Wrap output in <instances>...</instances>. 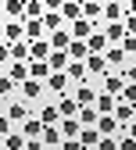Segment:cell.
Returning a JSON list of instances; mask_svg holds the SVG:
<instances>
[{"label":"cell","instance_id":"6da1fadb","mask_svg":"<svg viewBox=\"0 0 136 150\" xmlns=\"http://www.w3.org/2000/svg\"><path fill=\"white\" fill-rule=\"evenodd\" d=\"M104 89L118 97V93L125 89V75H122V71H104Z\"/></svg>","mask_w":136,"mask_h":150},{"label":"cell","instance_id":"7a4b0ae2","mask_svg":"<svg viewBox=\"0 0 136 150\" xmlns=\"http://www.w3.org/2000/svg\"><path fill=\"white\" fill-rule=\"evenodd\" d=\"M4 40H7V43L25 40V22H22V18H18V22H4Z\"/></svg>","mask_w":136,"mask_h":150},{"label":"cell","instance_id":"3957f363","mask_svg":"<svg viewBox=\"0 0 136 150\" xmlns=\"http://www.w3.org/2000/svg\"><path fill=\"white\" fill-rule=\"evenodd\" d=\"M68 82H72L68 71H50V75H47V89H50V93H65Z\"/></svg>","mask_w":136,"mask_h":150},{"label":"cell","instance_id":"277c9868","mask_svg":"<svg viewBox=\"0 0 136 150\" xmlns=\"http://www.w3.org/2000/svg\"><path fill=\"white\" fill-rule=\"evenodd\" d=\"M54 68H50V61L47 57H36V61H29V79H43L47 82V75H50Z\"/></svg>","mask_w":136,"mask_h":150},{"label":"cell","instance_id":"5b68a950","mask_svg":"<svg viewBox=\"0 0 136 150\" xmlns=\"http://www.w3.org/2000/svg\"><path fill=\"white\" fill-rule=\"evenodd\" d=\"M115 118H118V125H129V122L136 118V104H129V100H118V104H115Z\"/></svg>","mask_w":136,"mask_h":150},{"label":"cell","instance_id":"8992f818","mask_svg":"<svg viewBox=\"0 0 136 150\" xmlns=\"http://www.w3.org/2000/svg\"><path fill=\"white\" fill-rule=\"evenodd\" d=\"M57 111H61V118L79 115V100H75V97H68V93H57Z\"/></svg>","mask_w":136,"mask_h":150},{"label":"cell","instance_id":"52a82bcc","mask_svg":"<svg viewBox=\"0 0 136 150\" xmlns=\"http://www.w3.org/2000/svg\"><path fill=\"white\" fill-rule=\"evenodd\" d=\"M125 18V4L118 0H104V22H122Z\"/></svg>","mask_w":136,"mask_h":150},{"label":"cell","instance_id":"ba28073f","mask_svg":"<svg viewBox=\"0 0 136 150\" xmlns=\"http://www.w3.org/2000/svg\"><path fill=\"white\" fill-rule=\"evenodd\" d=\"M90 32H93V22H90L86 14L72 22V40H90Z\"/></svg>","mask_w":136,"mask_h":150},{"label":"cell","instance_id":"9c48e42d","mask_svg":"<svg viewBox=\"0 0 136 150\" xmlns=\"http://www.w3.org/2000/svg\"><path fill=\"white\" fill-rule=\"evenodd\" d=\"M50 40H29V61H36V57H50Z\"/></svg>","mask_w":136,"mask_h":150},{"label":"cell","instance_id":"30bf717a","mask_svg":"<svg viewBox=\"0 0 136 150\" xmlns=\"http://www.w3.org/2000/svg\"><path fill=\"white\" fill-rule=\"evenodd\" d=\"M61 143H65L61 125H43V146H61Z\"/></svg>","mask_w":136,"mask_h":150},{"label":"cell","instance_id":"8fae6325","mask_svg":"<svg viewBox=\"0 0 136 150\" xmlns=\"http://www.w3.org/2000/svg\"><path fill=\"white\" fill-rule=\"evenodd\" d=\"M43 79H25L22 82V100H36V97H40V93H43Z\"/></svg>","mask_w":136,"mask_h":150},{"label":"cell","instance_id":"7c38bea8","mask_svg":"<svg viewBox=\"0 0 136 150\" xmlns=\"http://www.w3.org/2000/svg\"><path fill=\"white\" fill-rule=\"evenodd\" d=\"M43 32H47L43 18H25V40H43Z\"/></svg>","mask_w":136,"mask_h":150},{"label":"cell","instance_id":"4fadbf2b","mask_svg":"<svg viewBox=\"0 0 136 150\" xmlns=\"http://www.w3.org/2000/svg\"><path fill=\"white\" fill-rule=\"evenodd\" d=\"M93 104H97V111H100V115H115V104H118V97L104 89V93H100V97H97Z\"/></svg>","mask_w":136,"mask_h":150},{"label":"cell","instance_id":"5bb4252c","mask_svg":"<svg viewBox=\"0 0 136 150\" xmlns=\"http://www.w3.org/2000/svg\"><path fill=\"white\" fill-rule=\"evenodd\" d=\"M68 43H72V29H54L50 32V47L54 50H68Z\"/></svg>","mask_w":136,"mask_h":150},{"label":"cell","instance_id":"9a60e30c","mask_svg":"<svg viewBox=\"0 0 136 150\" xmlns=\"http://www.w3.org/2000/svg\"><path fill=\"white\" fill-rule=\"evenodd\" d=\"M7 75H11L18 86H22V82L29 79V61H11V64H7Z\"/></svg>","mask_w":136,"mask_h":150},{"label":"cell","instance_id":"2e32d148","mask_svg":"<svg viewBox=\"0 0 136 150\" xmlns=\"http://www.w3.org/2000/svg\"><path fill=\"white\" fill-rule=\"evenodd\" d=\"M86 68H90L93 75H104L111 64H108V57H104V54H86Z\"/></svg>","mask_w":136,"mask_h":150},{"label":"cell","instance_id":"e0dca14e","mask_svg":"<svg viewBox=\"0 0 136 150\" xmlns=\"http://www.w3.org/2000/svg\"><path fill=\"white\" fill-rule=\"evenodd\" d=\"M68 79L72 82H86V75H90V68H86V61H68Z\"/></svg>","mask_w":136,"mask_h":150},{"label":"cell","instance_id":"ac0fdd59","mask_svg":"<svg viewBox=\"0 0 136 150\" xmlns=\"http://www.w3.org/2000/svg\"><path fill=\"white\" fill-rule=\"evenodd\" d=\"M47 61H50V68H54V71H65V68H68V61H72V54H68V50H50V57H47Z\"/></svg>","mask_w":136,"mask_h":150},{"label":"cell","instance_id":"d6986e66","mask_svg":"<svg viewBox=\"0 0 136 150\" xmlns=\"http://www.w3.org/2000/svg\"><path fill=\"white\" fill-rule=\"evenodd\" d=\"M97 129H100V136H115L118 132V118L115 115H100L97 118Z\"/></svg>","mask_w":136,"mask_h":150},{"label":"cell","instance_id":"ffe728a7","mask_svg":"<svg viewBox=\"0 0 136 150\" xmlns=\"http://www.w3.org/2000/svg\"><path fill=\"white\" fill-rule=\"evenodd\" d=\"M108 43H111V40H108L104 32H90V40H86L90 54H104V50H108Z\"/></svg>","mask_w":136,"mask_h":150},{"label":"cell","instance_id":"44dd1931","mask_svg":"<svg viewBox=\"0 0 136 150\" xmlns=\"http://www.w3.org/2000/svg\"><path fill=\"white\" fill-rule=\"evenodd\" d=\"M25 143H29V136L22 132V129H18V132H7V136H4V150H22Z\"/></svg>","mask_w":136,"mask_h":150},{"label":"cell","instance_id":"7402d4cb","mask_svg":"<svg viewBox=\"0 0 136 150\" xmlns=\"http://www.w3.org/2000/svg\"><path fill=\"white\" fill-rule=\"evenodd\" d=\"M104 57H108V64L115 68V64H122V61L129 57V54H125V47H122V43H118V47H111V43H108V50H104Z\"/></svg>","mask_w":136,"mask_h":150},{"label":"cell","instance_id":"603a6c76","mask_svg":"<svg viewBox=\"0 0 136 150\" xmlns=\"http://www.w3.org/2000/svg\"><path fill=\"white\" fill-rule=\"evenodd\" d=\"M57 125H61V132H65V136H79V129H83L79 115H68V118H61Z\"/></svg>","mask_w":136,"mask_h":150},{"label":"cell","instance_id":"cb8c5ba5","mask_svg":"<svg viewBox=\"0 0 136 150\" xmlns=\"http://www.w3.org/2000/svg\"><path fill=\"white\" fill-rule=\"evenodd\" d=\"M83 14L90 22H97V18H104V4L100 0H83Z\"/></svg>","mask_w":136,"mask_h":150},{"label":"cell","instance_id":"d4e9b609","mask_svg":"<svg viewBox=\"0 0 136 150\" xmlns=\"http://www.w3.org/2000/svg\"><path fill=\"white\" fill-rule=\"evenodd\" d=\"M61 14H65V22H75V18H83V4H79V0H65Z\"/></svg>","mask_w":136,"mask_h":150},{"label":"cell","instance_id":"484cf974","mask_svg":"<svg viewBox=\"0 0 136 150\" xmlns=\"http://www.w3.org/2000/svg\"><path fill=\"white\" fill-rule=\"evenodd\" d=\"M104 36H108L111 43H122V40H125V22H108Z\"/></svg>","mask_w":136,"mask_h":150},{"label":"cell","instance_id":"4316f807","mask_svg":"<svg viewBox=\"0 0 136 150\" xmlns=\"http://www.w3.org/2000/svg\"><path fill=\"white\" fill-rule=\"evenodd\" d=\"M43 25H47V32L65 29V14H61V11H47V14H43Z\"/></svg>","mask_w":136,"mask_h":150},{"label":"cell","instance_id":"83f0119b","mask_svg":"<svg viewBox=\"0 0 136 150\" xmlns=\"http://www.w3.org/2000/svg\"><path fill=\"white\" fill-rule=\"evenodd\" d=\"M43 125H47L43 118H25V122H22V132H25V136H43Z\"/></svg>","mask_w":136,"mask_h":150},{"label":"cell","instance_id":"f1b7e54d","mask_svg":"<svg viewBox=\"0 0 136 150\" xmlns=\"http://www.w3.org/2000/svg\"><path fill=\"white\" fill-rule=\"evenodd\" d=\"M68 54H72V61H86V54H90L86 40H72L68 43Z\"/></svg>","mask_w":136,"mask_h":150},{"label":"cell","instance_id":"f546056e","mask_svg":"<svg viewBox=\"0 0 136 150\" xmlns=\"http://www.w3.org/2000/svg\"><path fill=\"white\" fill-rule=\"evenodd\" d=\"M40 118H43L47 125H57V122H61V111H57V104H43V107H40Z\"/></svg>","mask_w":136,"mask_h":150},{"label":"cell","instance_id":"4dcf8cb0","mask_svg":"<svg viewBox=\"0 0 136 150\" xmlns=\"http://www.w3.org/2000/svg\"><path fill=\"white\" fill-rule=\"evenodd\" d=\"M25 104H29V100H25ZM25 104H22V100H14V104L7 107V115H11V122H25V118H29V107H25Z\"/></svg>","mask_w":136,"mask_h":150},{"label":"cell","instance_id":"1f68e13d","mask_svg":"<svg viewBox=\"0 0 136 150\" xmlns=\"http://www.w3.org/2000/svg\"><path fill=\"white\" fill-rule=\"evenodd\" d=\"M11 61H29V40L11 43Z\"/></svg>","mask_w":136,"mask_h":150},{"label":"cell","instance_id":"d6a6232c","mask_svg":"<svg viewBox=\"0 0 136 150\" xmlns=\"http://www.w3.org/2000/svg\"><path fill=\"white\" fill-rule=\"evenodd\" d=\"M47 7H43V0H25V18H43ZM22 18V22H25Z\"/></svg>","mask_w":136,"mask_h":150},{"label":"cell","instance_id":"836d02e7","mask_svg":"<svg viewBox=\"0 0 136 150\" xmlns=\"http://www.w3.org/2000/svg\"><path fill=\"white\" fill-rule=\"evenodd\" d=\"M7 18H25V0H4Z\"/></svg>","mask_w":136,"mask_h":150},{"label":"cell","instance_id":"e575fe53","mask_svg":"<svg viewBox=\"0 0 136 150\" xmlns=\"http://www.w3.org/2000/svg\"><path fill=\"white\" fill-rule=\"evenodd\" d=\"M75 100H79V107H83V104H93V100H97V93H93V86L79 82V89H75Z\"/></svg>","mask_w":136,"mask_h":150},{"label":"cell","instance_id":"d590c367","mask_svg":"<svg viewBox=\"0 0 136 150\" xmlns=\"http://www.w3.org/2000/svg\"><path fill=\"white\" fill-rule=\"evenodd\" d=\"M14 86H18V82L11 79V75H7V71H0V97H11Z\"/></svg>","mask_w":136,"mask_h":150},{"label":"cell","instance_id":"8d00e7d4","mask_svg":"<svg viewBox=\"0 0 136 150\" xmlns=\"http://www.w3.org/2000/svg\"><path fill=\"white\" fill-rule=\"evenodd\" d=\"M118 100H129V104H136V82H125V89L118 93Z\"/></svg>","mask_w":136,"mask_h":150},{"label":"cell","instance_id":"74e56055","mask_svg":"<svg viewBox=\"0 0 136 150\" xmlns=\"http://www.w3.org/2000/svg\"><path fill=\"white\" fill-rule=\"evenodd\" d=\"M125 54H136V32H125V40H122Z\"/></svg>","mask_w":136,"mask_h":150},{"label":"cell","instance_id":"f35d334b","mask_svg":"<svg viewBox=\"0 0 136 150\" xmlns=\"http://www.w3.org/2000/svg\"><path fill=\"white\" fill-rule=\"evenodd\" d=\"M118 150H136V136H132V132H129V136H125V139H118Z\"/></svg>","mask_w":136,"mask_h":150},{"label":"cell","instance_id":"ab89813d","mask_svg":"<svg viewBox=\"0 0 136 150\" xmlns=\"http://www.w3.org/2000/svg\"><path fill=\"white\" fill-rule=\"evenodd\" d=\"M11 125H14L11 115H0V136H7V132H11Z\"/></svg>","mask_w":136,"mask_h":150},{"label":"cell","instance_id":"60d3db41","mask_svg":"<svg viewBox=\"0 0 136 150\" xmlns=\"http://www.w3.org/2000/svg\"><path fill=\"white\" fill-rule=\"evenodd\" d=\"M0 64H11V43H0Z\"/></svg>","mask_w":136,"mask_h":150},{"label":"cell","instance_id":"b9f144b4","mask_svg":"<svg viewBox=\"0 0 136 150\" xmlns=\"http://www.w3.org/2000/svg\"><path fill=\"white\" fill-rule=\"evenodd\" d=\"M122 22H125V32H136V14H125Z\"/></svg>","mask_w":136,"mask_h":150},{"label":"cell","instance_id":"7bdbcfd3","mask_svg":"<svg viewBox=\"0 0 136 150\" xmlns=\"http://www.w3.org/2000/svg\"><path fill=\"white\" fill-rule=\"evenodd\" d=\"M122 75H125V82H136V61H132V64H129Z\"/></svg>","mask_w":136,"mask_h":150},{"label":"cell","instance_id":"ee69618b","mask_svg":"<svg viewBox=\"0 0 136 150\" xmlns=\"http://www.w3.org/2000/svg\"><path fill=\"white\" fill-rule=\"evenodd\" d=\"M61 4H65V0H43V7H47V11H61Z\"/></svg>","mask_w":136,"mask_h":150},{"label":"cell","instance_id":"f6af8a7d","mask_svg":"<svg viewBox=\"0 0 136 150\" xmlns=\"http://www.w3.org/2000/svg\"><path fill=\"white\" fill-rule=\"evenodd\" d=\"M125 14H136V0H129V4H125Z\"/></svg>","mask_w":136,"mask_h":150},{"label":"cell","instance_id":"bcb514c9","mask_svg":"<svg viewBox=\"0 0 136 150\" xmlns=\"http://www.w3.org/2000/svg\"><path fill=\"white\" fill-rule=\"evenodd\" d=\"M129 132H132V136H136V118H132V122H129Z\"/></svg>","mask_w":136,"mask_h":150},{"label":"cell","instance_id":"7dc6e473","mask_svg":"<svg viewBox=\"0 0 136 150\" xmlns=\"http://www.w3.org/2000/svg\"><path fill=\"white\" fill-rule=\"evenodd\" d=\"M4 18H7V11H4V4H0V22H4Z\"/></svg>","mask_w":136,"mask_h":150},{"label":"cell","instance_id":"c3c4849f","mask_svg":"<svg viewBox=\"0 0 136 150\" xmlns=\"http://www.w3.org/2000/svg\"><path fill=\"white\" fill-rule=\"evenodd\" d=\"M0 40H4V22H0Z\"/></svg>","mask_w":136,"mask_h":150},{"label":"cell","instance_id":"681fc988","mask_svg":"<svg viewBox=\"0 0 136 150\" xmlns=\"http://www.w3.org/2000/svg\"><path fill=\"white\" fill-rule=\"evenodd\" d=\"M118 4H129V0H118Z\"/></svg>","mask_w":136,"mask_h":150},{"label":"cell","instance_id":"f907efd6","mask_svg":"<svg viewBox=\"0 0 136 150\" xmlns=\"http://www.w3.org/2000/svg\"><path fill=\"white\" fill-rule=\"evenodd\" d=\"M0 4H4V0H0Z\"/></svg>","mask_w":136,"mask_h":150},{"label":"cell","instance_id":"816d5d0a","mask_svg":"<svg viewBox=\"0 0 136 150\" xmlns=\"http://www.w3.org/2000/svg\"><path fill=\"white\" fill-rule=\"evenodd\" d=\"M0 100H4V97H0Z\"/></svg>","mask_w":136,"mask_h":150},{"label":"cell","instance_id":"f5cc1de1","mask_svg":"<svg viewBox=\"0 0 136 150\" xmlns=\"http://www.w3.org/2000/svg\"><path fill=\"white\" fill-rule=\"evenodd\" d=\"M100 4H104V0H100Z\"/></svg>","mask_w":136,"mask_h":150},{"label":"cell","instance_id":"db71d44e","mask_svg":"<svg viewBox=\"0 0 136 150\" xmlns=\"http://www.w3.org/2000/svg\"><path fill=\"white\" fill-rule=\"evenodd\" d=\"M79 4H83V0H79Z\"/></svg>","mask_w":136,"mask_h":150}]
</instances>
